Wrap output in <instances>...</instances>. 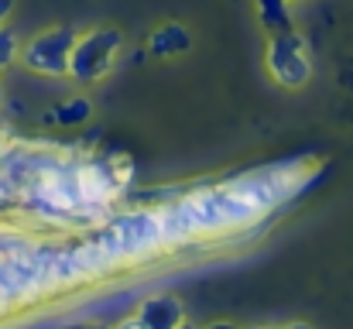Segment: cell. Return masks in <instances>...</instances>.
I'll return each instance as SVG.
<instances>
[{
	"mask_svg": "<svg viewBox=\"0 0 353 329\" xmlns=\"http://www.w3.org/2000/svg\"><path fill=\"white\" fill-rule=\"evenodd\" d=\"M90 240L114 261H148L158 250H168L165 243V226L158 210H127V213H114L107 223L93 226Z\"/></svg>",
	"mask_w": 353,
	"mask_h": 329,
	"instance_id": "cell-1",
	"label": "cell"
},
{
	"mask_svg": "<svg viewBox=\"0 0 353 329\" xmlns=\"http://www.w3.org/2000/svg\"><path fill=\"white\" fill-rule=\"evenodd\" d=\"M305 182H309V165H268V168L236 175L227 186L236 196H243L254 210H261L268 217L271 210L288 203L295 192H302Z\"/></svg>",
	"mask_w": 353,
	"mask_h": 329,
	"instance_id": "cell-2",
	"label": "cell"
},
{
	"mask_svg": "<svg viewBox=\"0 0 353 329\" xmlns=\"http://www.w3.org/2000/svg\"><path fill=\"white\" fill-rule=\"evenodd\" d=\"M120 52H123L120 28H90V31H79L76 48H72V62H69V79L72 83H83V86L103 83L117 69Z\"/></svg>",
	"mask_w": 353,
	"mask_h": 329,
	"instance_id": "cell-3",
	"label": "cell"
},
{
	"mask_svg": "<svg viewBox=\"0 0 353 329\" xmlns=\"http://www.w3.org/2000/svg\"><path fill=\"white\" fill-rule=\"evenodd\" d=\"M76 38H79L76 28H65V24L45 28V31H38L34 38L24 41L21 62H24L31 72L45 76V79H62V76H69V62H72Z\"/></svg>",
	"mask_w": 353,
	"mask_h": 329,
	"instance_id": "cell-4",
	"label": "cell"
},
{
	"mask_svg": "<svg viewBox=\"0 0 353 329\" xmlns=\"http://www.w3.org/2000/svg\"><path fill=\"white\" fill-rule=\"evenodd\" d=\"M264 66L271 72V79L285 90H302L312 79V55H309V41L299 31H285V34H271L268 48H264Z\"/></svg>",
	"mask_w": 353,
	"mask_h": 329,
	"instance_id": "cell-5",
	"label": "cell"
},
{
	"mask_svg": "<svg viewBox=\"0 0 353 329\" xmlns=\"http://www.w3.org/2000/svg\"><path fill=\"white\" fill-rule=\"evenodd\" d=\"M134 316L141 319V326L144 329H179L185 323V309H182V302L175 299V295H151V299H144L137 309H134Z\"/></svg>",
	"mask_w": 353,
	"mask_h": 329,
	"instance_id": "cell-6",
	"label": "cell"
},
{
	"mask_svg": "<svg viewBox=\"0 0 353 329\" xmlns=\"http://www.w3.org/2000/svg\"><path fill=\"white\" fill-rule=\"evenodd\" d=\"M189 48H192V34L179 21L158 24L148 34V55H154V59H175V55H185Z\"/></svg>",
	"mask_w": 353,
	"mask_h": 329,
	"instance_id": "cell-7",
	"label": "cell"
},
{
	"mask_svg": "<svg viewBox=\"0 0 353 329\" xmlns=\"http://www.w3.org/2000/svg\"><path fill=\"white\" fill-rule=\"evenodd\" d=\"M257 21H261V28L268 31V38H271V34L295 31L288 0H257Z\"/></svg>",
	"mask_w": 353,
	"mask_h": 329,
	"instance_id": "cell-8",
	"label": "cell"
},
{
	"mask_svg": "<svg viewBox=\"0 0 353 329\" xmlns=\"http://www.w3.org/2000/svg\"><path fill=\"white\" fill-rule=\"evenodd\" d=\"M93 117V103L86 100V97H69V100H62L55 113H52V120L59 123V127H83L86 120Z\"/></svg>",
	"mask_w": 353,
	"mask_h": 329,
	"instance_id": "cell-9",
	"label": "cell"
},
{
	"mask_svg": "<svg viewBox=\"0 0 353 329\" xmlns=\"http://www.w3.org/2000/svg\"><path fill=\"white\" fill-rule=\"evenodd\" d=\"M21 48H24V41L17 38V31L14 28H0V72H7L17 59H21Z\"/></svg>",
	"mask_w": 353,
	"mask_h": 329,
	"instance_id": "cell-10",
	"label": "cell"
},
{
	"mask_svg": "<svg viewBox=\"0 0 353 329\" xmlns=\"http://www.w3.org/2000/svg\"><path fill=\"white\" fill-rule=\"evenodd\" d=\"M14 7H17V0H0V28L10 21V14H14Z\"/></svg>",
	"mask_w": 353,
	"mask_h": 329,
	"instance_id": "cell-11",
	"label": "cell"
},
{
	"mask_svg": "<svg viewBox=\"0 0 353 329\" xmlns=\"http://www.w3.org/2000/svg\"><path fill=\"white\" fill-rule=\"evenodd\" d=\"M203 329H240L236 323H227V319H220V323H210V326H203Z\"/></svg>",
	"mask_w": 353,
	"mask_h": 329,
	"instance_id": "cell-12",
	"label": "cell"
},
{
	"mask_svg": "<svg viewBox=\"0 0 353 329\" xmlns=\"http://www.w3.org/2000/svg\"><path fill=\"white\" fill-rule=\"evenodd\" d=\"M281 329H316L312 323H288V326H281Z\"/></svg>",
	"mask_w": 353,
	"mask_h": 329,
	"instance_id": "cell-13",
	"label": "cell"
},
{
	"mask_svg": "<svg viewBox=\"0 0 353 329\" xmlns=\"http://www.w3.org/2000/svg\"><path fill=\"white\" fill-rule=\"evenodd\" d=\"M7 309H10V302H7V295H3V288H0V316H3Z\"/></svg>",
	"mask_w": 353,
	"mask_h": 329,
	"instance_id": "cell-14",
	"label": "cell"
},
{
	"mask_svg": "<svg viewBox=\"0 0 353 329\" xmlns=\"http://www.w3.org/2000/svg\"><path fill=\"white\" fill-rule=\"evenodd\" d=\"M179 329H199V326H196V323H189V319H185V323H182V326H179Z\"/></svg>",
	"mask_w": 353,
	"mask_h": 329,
	"instance_id": "cell-15",
	"label": "cell"
},
{
	"mask_svg": "<svg viewBox=\"0 0 353 329\" xmlns=\"http://www.w3.org/2000/svg\"><path fill=\"white\" fill-rule=\"evenodd\" d=\"M72 329H100V326H72Z\"/></svg>",
	"mask_w": 353,
	"mask_h": 329,
	"instance_id": "cell-16",
	"label": "cell"
},
{
	"mask_svg": "<svg viewBox=\"0 0 353 329\" xmlns=\"http://www.w3.org/2000/svg\"><path fill=\"white\" fill-rule=\"evenodd\" d=\"M250 329H278V326H250Z\"/></svg>",
	"mask_w": 353,
	"mask_h": 329,
	"instance_id": "cell-17",
	"label": "cell"
},
{
	"mask_svg": "<svg viewBox=\"0 0 353 329\" xmlns=\"http://www.w3.org/2000/svg\"><path fill=\"white\" fill-rule=\"evenodd\" d=\"M0 107H3V86H0Z\"/></svg>",
	"mask_w": 353,
	"mask_h": 329,
	"instance_id": "cell-18",
	"label": "cell"
}]
</instances>
